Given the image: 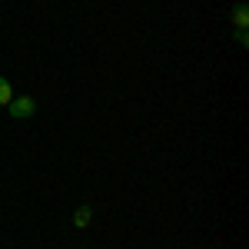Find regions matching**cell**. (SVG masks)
Instances as JSON below:
<instances>
[{"mask_svg": "<svg viewBox=\"0 0 249 249\" xmlns=\"http://www.w3.org/2000/svg\"><path fill=\"white\" fill-rule=\"evenodd\" d=\"M7 110H10L14 120H27V116L37 113V100H34V96H14V100L7 103Z\"/></svg>", "mask_w": 249, "mask_h": 249, "instance_id": "cell-1", "label": "cell"}, {"mask_svg": "<svg viewBox=\"0 0 249 249\" xmlns=\"http://www.w3.org/2000/svg\"><path fill=\"white\" fill-rule=\"evenodd\" d=\"M232 27L236 30H246L249 27V3L246 0H236L232 3Z\"/></svg>", "mask_w": 249, "mask_h": 249, "instance_id": "cell-2", "label": "cell"}, {"mask_svg": "<svg viewBox=\"0 0 249 249\" xmlns=\"http://www.w3.org/2000/svg\"><path fill=\"white\" fill-rule=\"evenodd\" d=\"M90 219H93V206H80V210L73 213V226H77V230H87Z\"/></svg>", "mask_w": 249, "mask_h": 249, "instance_id": "cell-3", "label": "cell"}, {"mask_svg": "<svg viewBox=\"0 0 249 249\" xmlns=\"http://www.w3.org/2000/svg\"><path fill=\"white\" fill-rule=\"evenodd\" d=\"M10 100H14V87H10L7 77H0V107H7Z\"/></svg>", "mask_w": 249, "mask_h": 249, "instance_id": "cell-4", "label": "cell"}, {"mask_svg": "<svg viewBox=\"0 0 249 249\" xmlns=\"http://www.w3.org/2000/svg\"><path fill=\"white\" fill-rule=\"evenodd\" d=\"M232 40H236L239 47H249V34H246V30H236V34H232Z\"/></svg>", "mask_w": 249, "mask_h": 249, "instance_id": "cell-5", "label": "cell"}]
</instances>
